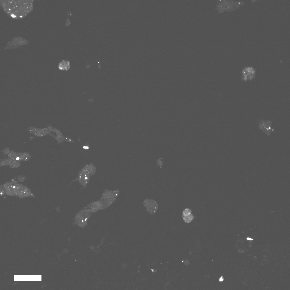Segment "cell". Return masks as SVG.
<instances>
[{
	"instance_id": "1",
	"label": "cell",
	"mask_w": 290,
	"mask_h": 290,
	"mask_svg": "<svg viewBox=\"0 0 290 290\" xmlns=\"http://www.w3.org/2000/svg\"><path fill=\"white\" fill-rule=\"evenodd\" d=\"M33 2V0H0V4L10 17L21 19L32 11Z\"/></svg>"
},
{
	"instance_id": "2",
	"label": "cell",
	"mask_w": 290,
	"mask_h": 290,
	"mask_svg": "<svg viewBox=\"0 0 290 290\" xmlns=\"http://www.w3.org/2000/svg\"><path fill=\"white\" fill-rule=\"evenodd\" d=\"M1 194L8 195L17 196L20 197L34 196L30 190L18 181L12 180L7 182L0 186Z\"/></svg>"
},
{
	"instance_id": "3",
	"label": "cell",
	"mask_w": 290,
	"mask_h": 290,
	"mask_svg": "<svg viewBox=\"0 0 290 290\" xmlns=\"http://www.w3.org/2000/svg\"><path fill=\"white\" fill-rule=\"evenodd\" d=\"M96 168L92 163L87 164L79 171L75 180L77 181L84 188L88 183L91 177L94 175Z\"/></svg>"
},
{
	"instance_id": "4",
	"label": "cell",
	"mask_w": 290,
	"mask_h": 290,
	"mask_svg": "<svg viewBox=\"0 0 290 290\" xmlns=\"http://www.w3.org/2000/svg\"><path fill=\"white\" fill-rule=\"evenodd\" d=\"M119 193V189L110 190L106 189L99 199L104 206V209L110 206L116 200Z\"/></svg>"
},
{
	"instance_id": "5",
	"label": "cell",
	"mask_w": 290,
	"mask_h": 290,
	"mask_svg": "<svg viewBox=\"0 0 290 290\" xmlns=\"http://www.w3.org/2000/svg\"><path fill=\"white\" fill-rule=\"evenodd\" d=\"M92 213L87 206L83 208L76 214L74 219L75 224L80 227H84Z\"/></svg>"
},
{
	"instance_id": "6",
	"label": "cell",
	"mask_w": 290,
	"mask_h": 290,
	"mask_svg": "<svg viewBox=\"0 0 290 290\" xmlns=\"http://www.w3.org/2000/svg\"><path fill=\"white\" fill-rule=\"evenodd\" d=\"M237 3L231 1L219 0L215 5L216 10L219 14L225 11H231L238 7Z\"/></svg>"
},
{
	"instance_id": "7",
	"label": "cell",
	"mask_w": 290,
	"mask_h": 290,
	"mask_svg": "<svg viewBox=\"0 0 290 290\" xmlns=\"http://www.w3.org/2000/svg\"><path fill=\"white\" fill-rule=\"evenodd\" d=\"M240 75L242 81L244 82H250L255 79L256 71L253 67L246 66L242 70Z\"/></svg>"
},
{
	"instance_id": "8",
	"label": "cell",
	"mask_w": 290,
	"mask_h": 290,
	"mask_svg": "<svg viewBox=\"0 0 290 290\" xmlns=\"http://www.w3.org/2000/svg\"><path fill=\"white\" fill-rule=\"evenodd\" d=\"M29 41L25 38L19 36L13 37L9 41L4 48V50L13 49L27 44Z\"/></svg>"
},
{
	"instance_id": "9",
	"label": "cell",
	"mask_w": 290,
	"mask_h": 290,
	"mask_svg": "<svg viewBox=\"0 0 290 290\" xmlns=\"http://www.w3.org/2000/svg\"><path fill=\"white\" fill-rule=\"evenodd\" d=\"M143 204L146 211L151 215L156 213L159 208L157 202L153 199L146 198L144 200Z\"/></svg>"
},
{
	"instance_id": "10",
	"label": "cell",
	"mask_w": 290,
	"mask_h": 290,
	"mask_svg": "<svg viewBox=\"0 0 290 290\" xmlns=\"http://www.w3.org/2000/svg\"><path fill=\"white\" fill-rule=\"evenodd\" d=\"M258 128L267 135H269L273 131L272 122L269 120L261 119L258 121Z\"/></svg>"
},
{
	"instance_id": "11",
	"label": "cell",
	"mask_w": 290,
	"mask_h": 290,
	"mask_svg": "<svg viewBox=\"0 0 290 290\" xmlns=\"http://www.w3.org/2000/svg\"><path fill=\"white\" fill-rule=\"evenodd\" d=\"M86 206L90 209L93 213L99 211L104 209L103 204L99 200L91 202Z\"/></svg>"
},
{
	"instance_id": "12",
	"label": "cell",
	"mask_w": 290,
	"mask_h": 290,
	"mask_svg": "<svg viewBox=\"0 0 290 290\" xmlns=\"http://www.w3.org/2000/svg\"><path fill=\"white\" fill-rule=\"evenodd\" d=\"M70 67V62L66 60H62L58 65V69L63 71H67L69 69Z\"/></svg>"
},
{
	"instance_id": "13",
	"label": "cell",
	"mask_w": 290,
	"mask_h": 290,
	"mask_svg": "<svg viewBox=\"0 0 290 290\" xmlns=\"http://www.w3.org/2000/svg\"><path fill=\"white\" fill-rule=\"evenodd\" d=\"M182 217L184 221L187 223L191 222L194 218V216L192 213Z\"/></svg>"
},
{
	"instance_id": "14",
	"label": "cell",
	"mask_w": 290,
	"mask_h": 290,
	"mask_svg": "<svg viewBox=\"0 0 290 290\" xmlns=\"http://www.w3.org/2000/svg\"><path fill=\"white\" fill-rule=\"evenodd\" d=\"M191 213V211L188 208H186L182 212V216H185Z\"/></svg>"
},
{
	"instance_id": "15",
	"label": "cell",
	"mask_w": 290,
	"mask_h": 290,
	"mask_svg": "<svg viewBox=\"0 0 290 290\" xmlns=\"http://www.w3.org/2000/svg\"><path fill=\"white\" fill-rule=\"evenodd\" d=\"M70 22L69 20L68 19H67L66 21V23L65 24L66 26H67L70 25Z\"/></svg>"
},
{
	"instance_id": "16",
	"label": "cell",
	"mask_w": 290,
	"mask_h": 290,
	"mask_svg": "<svg viewBox=\"0 0 290 290\" xmlns=\"http://www.w3.org/2000/svg\"><path fill=\"white\" fill-rule=\"evenodd\" d=\"M224 279L223 277L222 276L219 278V281L220 282H222L223 281Z\"/></svg>"
},
{
	"instance_id": "17",
	"label": "cell",
	"mask_w": 290,
	"mask_h": 290,
	"mask_svg": "<svg viewBox=\"0 0 290 290\" xmlns=\"http://www.w3.org/2000/svg\"><path fill=\"white\" fill-rule=\"evenodd\" d=\"M247 239L249 240H253V239H252L251 238H247Z\"/></svg>"
}]
</instances>
